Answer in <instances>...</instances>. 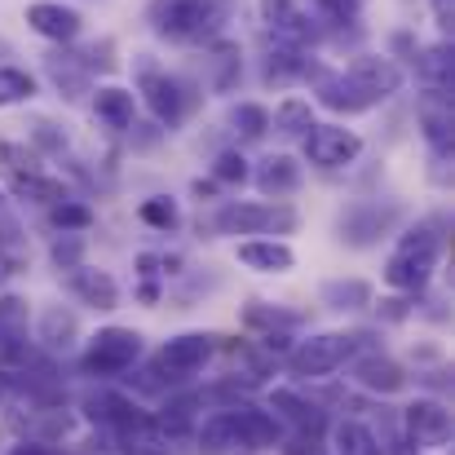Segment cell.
<instances>
[{
  "label": "cell",
  "mask_w": 455,
  "mask_h": 455,
  "mask_svg": "<svg viewBox=\"0 0 455 455\" xmlns=\"http://www.w3.org/2000/svg\"><path fill=\"white\" fill-rule=\"evenodd\" d=\"M451 49L447 44H434V49H425L420 58H416V76L425 80V89H451Z\"/></svg>",
  "instance_id": "cell-24"
},
{
  "label": "cell",
  "mask_w": 455,
  "mask_h": 455,
  "mask_svg": "<svg viewBox=\"0 0 455 455\" xmlns=\"http://www.w3.org/2000/svg\"><path fill=\"white\" fill-rule=\"evenodd\" d=\"M438 252H443L438 221H425V226L407 230L403 243L394 248V257L385 261V283H389V288H403V292L425 288L429 275H434V266H438Z\"/></svg>",
  "instance_id": "cell-1"
},
{
  "label": "cell",
  "mask_w": 455,
  "mask_h": 455,
  "mask_svg": "<svg viewBox=\"0 0 455 455\" xmlns=\"http://www.w3.org/2000/svg\"><path fill=\"white\" fill-rule=\"evenodd\" d=\"M305 71H309V62L301 58V49L275 44V53H270V62H266V80H297Z\"/></svg>",
  "instance_id": "cell-30"
},
{
  "label": "cell",
  "mask_w": 455,
  "mask_h": 455,
  "mask_svg": "<svg viewBox=\"0 0 455 455\" xmlns=\"http://www.w3.org/2000/svg\"><path fill=\"white\" fill-rule=\"evenodd\" d=\"M208 354H212V336H204V331H186V336H177V340L164 345V354H159V371H168V380H186L190 371H199V367L208 363Z\"/></svg>",
  "instance_id": "cell-9"
},
{
  "label": "cell",
  "mask_w": 455,
  "mask_h": 455,
  "mask_svg": "<svg viewBox=\"0 0 455 455\" xmlns=\"http://www.w3.org/2000/svg\"><path fill=\"white\" fill-rule=\"evenodd\" d=\"M336 455H380V447L367 425L345 420V425H336Z\"/></svg>",
  "instance_id": "cell-29"
},
{
  "label": "cell",
  "mask_w": 455,
  "mask_h": 455,
  "mask_svg": "<svg viewBox=\"0 0 455 455\" xmlns=\"http://www.w3.org/2000/svg\"><path fill=\"white\" fill-rule=\"evenodd\" d=\"M147 18L164 40L199 44L221 27V4L217 0H151Z\"/></svg>",
  "instance_id": "cell-2"
},
{
  "label": "cell",
  "mask_w": 455,
  "mask_h": 455,
  "mask_svg": "<svg viewBox=\"0 0 455 455\" xmlns=\"http://www.w3.org/2000/svg\"><path fill=\"white\" fill-rule=\"evenodd\" d=\"M358 349V336H345V331H323V336H309L292 349V371L297 376H327L336 367H345V358Z\"/></svg>",
  "instance_id": "cell-5"
},
{
  "label": "cell",
  "mask_w": 455,
  "mask_h": 455,
  "mask_svg": "<svg viewBox=\"0 0 455 455\" xmlns=\"http://www.w3.org/2000/svg\"><path fill=\"white\" fill-rule=\"evenodd\" d=\"M142 354V336L133 327H102L84 354V371L89 376H120L138 363Z\"/></svg>",
  "instance_id": "cell-4"
},
{
  "label": "cell",
  "mask_w": 455,
  "mask_h": 455,
  "mask_svg": "<svg viewBox=\"0 0 455 455\" xmlns=\"http://www.w3.org/2000/svg\"><path fill=\"white\" fill-rule=\"evenodd\" d=\"M155 266H159V257H138V270H142V279H151V275H159Z\"/></svg>",
  "instance_id": "cell-44"
},
{
  "label": "cell",
  "mask_w": 455,
  "mask_h": 455,
  "mask_svg": "<svg viewBox=\"0 0 455 455\" xmlns=\"http://www.w3.org/2000/svg\"><path fill=\"white\" fill-rule=\"evenodd\" d=\"M13 455H49L44 447H36V443H22V447H13Z\"/></svg>",
  "instance_id": "cell-45"
},
{
  "label": "cell",
  "mask_w": 455,
  "mask_h": 455,
  "mask_svg": "<svg viewBox=\"0 0 455 455\" xmlns=\"http://www.w3.org/2000/svg\"><path fill=\"white\" fill-rule=\"evenodd\" d=\"M434 13H438V27H443V31L455 27V0H434Z\"/></svg>",
  "instance_id": "cell-43"
},
{
  "label": "cell",
  "mask_w": 455,
  "mask_h": 455,
  "mask_svg": "<svg viewBox=\"0 0 455 455\" xmlns=\"http://www.w3.org/2000/svg\"><path fill=\"white\" fill-rule=\"evenodd\" d=\"M71 288H76V297H84L93 309H116V305H120V288H116V279H111L107 270H84V266H76V270H71Z\"/></svg>",
  "instance_id": "cell-19"
},
{
  "label": "cell",
  "mask_w": 455,
  "mask_h": 455,
  "mask_svg": "<svg viewBox=\"0 0 455 455\" xmlns=\"http://www.w3.org/2000/svg\"><path fill=\"white\" fill-rule=\"evenodd\" d=\"M354 380L363 389H371V394H398L407 385V371L394 358H385V354H367V358L354 363Z\"/></svg>",
  "instance_id": "cell-16"
},
{
  "label": "cell",
  "mask_w": 455,
  "mask_h": 455,
  "mask_svg": "<svg viewBox=\"0 0 455 455\" xmlns=\"http://www.w3.org/2000/svg\"><path fill=\"white\" fill-rule=\"evenodd\" d=\"M275 129H279L283 138H305V133L314 129V111H309V102L288 98V102L275 111Z\"/></svg>",
  "instance_id": "cell-27"
},
{
  "label": "cell",
  "mask_w": 455,
  "mask_h": 455,
  "mask_svg": "<svg viewBox=\"0 0 455 455\" xmlns=\"http://www.w3.org/2000/svg\"><path fill=\"white\" fill-rule=\"evenodd\" d=\"M323 301L331 309H363L371 305V288L363 279H336V283H323Z\"/></svg>",
  "instance_id": "cell-26"
},
{
  "label": "cell",
  "mask_w": 455,
  "mask_h": 455,
  "mask_svg": "<svg viewBox=\"0 0 455 455\" xmlns=\"http://www.w3.org/2000/svg\"><path fill=\"white\" fill-rule=\"evenodd\" d=\"M0 208H4V199H0Z\"/></svg>",
  "instance_id": "cell-47"
},
{
  "label": "cell",
  "mask_w": 455,
  "mask_h": 455,
  "mask_svg": "<svg viewBox=\"0 0 455 455\" xmlns=\"http://www.w3.org/2000/svg\"><path fill=\"white\" fill-rule=\"evenodd\" d=\"M345 80L354 84V93L363 98V107H376V102H385V98L398 93L403 71H398L389 58H358V62L345 71Z\"/></svg>",
  "instance_id": "cell-8"
},
{
  "label": "cell",
  "mask_w": 455,
  "mask_h": 455,
  "mask_svg": "<svg viewBox=\"0 0 455 455\" xmlns=\"http://www.w3.org/2000/svg\"><path fill=\"white\" fill-rule=\"evenodd\" d=\"M49 76H53V84H58L67 98H76V93L84 89V80H89V67H84L76 53H53V58H49Z\"/></svg>",
  "instance_id": "cell-25"
},
{
  "label": "cell",
  "mask_w": 455,
  "mask_h": 455,
  "mask_svg": "<svg viewBox=\"0 0 455 455\" xmlns=\"http://www.w3.org/2000/svg\"><path fill=\"white\" fill-rule=\"evenodd\" d=\"M27 22H31L40 36L58 40V44H67V40H76V36H80V13H76L71 4L36 0V4H27Z\"/></svg>",
  "instance_id": "cell-13"
},
{
  "label": "cell",
  "mask_w": 455,
  "mask_h": 455,
  "mask_svg": "<svg viewBox=\"0 0 455 455\" xmlns=\"http://www.w3.org/2000/svg\"><path fill=\"white\" fill-rule=\"evenodd\" d=\"M142 221L155 226V230H177L181 226V212H177L172 199H147L142 204Z\"/></svg>",
  "instance_id": "cell-36"
},
{
  "label": "cell",
  "mask_w": 455,
  "mask_h": 455,
  "mask_svg": "<svg viewBox=\"0 0 455 455\" xmlns=\"http://www.w3.org/2000/svg\"><path fill=\"white\" fill-rule=\"evenodd\" d=\"M40 340L67 349V345L76 340V314H71V309H58V305L44 309V314H40Z\"/></svg>",
  "instance_id": "cell-28"
},
{
  "label": "cell",
  "mask_w": 455,
  "mask_h": 455,
  "mask_svg": "<svg viewBox=\"0 0 455 455\" xmlns=\"http://www.w3.org/2000/svg\"><path fill=\"white\" fill-rule=\"evenodd\" d=\"M89 221H93V212H89L84 204H67V199L53 204V226H58V230H84Z\"/></svg>",
  "instance_id": "cell-40"
},
{
  "label": "cell",
  "mask_w": 455,
  "mask_h": 455,
  "mask_svg": "<svg viewBox=\"0 0 455 455\" xmlns=\"http://www.w3.org/2000/svg\"><path fill=\"white\" fill-rule=\"evenodd\" d=\"M199 447H204V455H230V451H243V438H239L235 411H221V416L204 420V429H199Z\"/></svg>",
  "instance_id": "cell-20"
},
{
  "label": "cell",
  "mask_w": 455,
  "mask_h": 455,
  "mask_svg": "<svg viewBox=\"0 0 455 455\" xmlns=\"http://www.w3.org/2000/svg\"><path fill=\"white\" fill-rule=\"evenodd\" d=\"M261 13H266V22H270V31H275L279 44L301 49V44L314 40V22L297 9V0H261Z\"/></svg>",
  "instance_id": "cell-12"
},
{
  "label": "cell",
  "mask_w": 455,
  "mask_h": 455,
  "mask_svg": "<svg viewBox=\"0 0 455 455\" xmlns=\"http://www.w3.org/2000/svg\"><path fill=\"white\" fill-rule=\"evenodd\" d=\"M235 425H239L243 451H270V447H279V420H275L270 411L235 407Z\"/></svg>",
  "instance_id": "cell-17"
},
{
  "label": "cell",
  "mask_w": 455,
  "mask_h": 455,
  "mask_svg": "<svg viewBox=\"0 0 455 455\" xmlns=\"http://www.w3.org/2000/svg\"><path fill=\"white\" fill-rule=\"evenodd\" d=\"M80 261H84V239L71 235V230H62V239L53 243V266L58 270H76Z\"/></svg>",
  "instance_id": "cell-38"
},
{
  "label": "cell",
  "mask_w": 455,
  "mask_h": 455,
  "mask_svg": "<svg viewBox=\"0 0 455 455\" xmlns=\"http://www.w3.org/2000/svg\"><path fill=\"white\" fill-rule=\"evenodd\" d=\"M93 111H98V120H107L111 129H133V93L129 89H98L93 93Z\"/></svg>",
  "instance_id": "cell-22"
},
{
  "label": "cell",
  "mask_w": 455,
  "mask_h": 455,
  "mask_svg": "<svg viewBox=\"0 0 455 455\" xmlns=\"http://www.w3.org/2000/svg\"><path fill=\"white\" fill-rule=\"evenodd\" d=\"M420 124H425V138L438 151H451V89H425Z\"/></svg>",
  "instance_id": "cell-14"
},
{
  "label": "cell",
  "mask_w": 455,
  "mask_h": 455,
  "mask_svg": "<svg viewBox=\"0 0 455 455\" xmlns=\"http://www.w3.org/2000/svg\"><path fill=\"white\" fill-rule=\"evenodd\" d=\"M142 98H147V107H151V116L159 120V124H177L181 116H186V89L172 80V76H164V71H142Z\"/></svg>",
  "instance_id": "cell-10"
},
{
  "label": "cell",
  "mask_w": 455,
  "mask_h": 455,
  "mask_svg": "<svg viewBox=\"0 0 455 455\" xmlns=\"http://www.w3.org/2000/svg\"><path fill=\"white\" fill-rule=\"evenodd\" d=\"M212 226L221 235H292L297 230V212L292 208H275V204H226Z\"/></svg>",
  "instance_id": "cell-3"
},
{
  "label": "cell",
  "mask_w": 455,
  "mask_h": 455,
  "mask_svg": "<svg viewBox=\"0 0 455 455\" xmlns=\"http://www.w3.org/2000/svg\"><path fill=\"white\" fill-rule=\"evenodd\" d=\"M195 407H199V398H172V403L164 407V416H155V425L164 429V438L186 434V429L195 425Z\"/></svg>",
  "instance_id": "cell-32"
},
{
  "label": "cell",
  "mask_w": 455,
  "mask_h": 455,
  "mask_svg": "<svg viewBox=\"0 0 455 455\" xmlns=\"http://www.w3.org/2000/svg\"><path fill=\"white\" fill-rule=\"evenodd\" d=\"M212 177H217V181H226V186H243V181H248V159H243L239 151L217 155V164H212Z\"/></svg>",
  "instance_id": "cell-37"
},
{
  "label": "cell",
  "mask_w": 455,
  "mask_h": 455,
  "mask_svg": "<svg viewBox=\"0 0 455 455\" xmlns=\"http://www.w3.org/2000/svg\"><path fill=\"white\" fill-rule=\"evenodd\" d=\"M0 331H9V336H22L27 331V301L0 297Z\"/></svg>",
  "instance_id": "cell-41"
},
{
  "label": "cell",
  "mask_w": 455,
  "mask_h": 455,
  "mask_svg": "<svg viewBox=\"0 0 455 455\" xmlns=\"http://www.w3.org/2000/svg\"><path fill=\"white\" fill-rule=\"evenodd\" d=\"M301 186V164L292 155H270L261 168H257V190L261 195H292Z\"/></svg>",
  "instance_id": "cell-18"
},
{
  "label": "cell",
  "mask_w": 455,
  "mask_h": 455,
  "mask_svg": "<svg viewBox=\"0 0 455 455\" xmlns=\"http://www.w3.org/2000/svg\"><path fill=\"white\" fill-rule=\"evenodd\" d=\"M36 93V80L18 67H0V107H13V102H27Z\"/></svg>",
  "instance_id": "cell-34"
},
{
  "label": "cell",
  "mask_w": 455,
  "mask_h": 455,
  "mask_svg": "<svg viewBox=\"0 0 455 455\" xmlns=\"http://www.w3.org/2000/svg\"><path fill=\"white\" fill-rule=\"evenodd\" d=\"M120 443H124V455H168V438L155 425V416H142V420L124 425L120 429Z\"/></svg>",
  "instance_id": "cell-21"
},
{
  "label": "cell",
  "mask_w": 455,
  "mask_h": 455,
  "mask_svg": "<svg viewBox=\"0 0 455 455\" xmlns=\"http://www.w3.org/2000/svg\"><path fill=\"white\" fill-rule=\"evenodd\" d=\"M239 261L248 270H261V275H288L297 266L292 248L279 243V239H248V243H239Z\"/></svg>",
  "instance_id": "cell-15"
},
{
  "label": "cell",
  "mask_w": 455,
  "mask_h": 455,
  "mask_svg": "<svg viewBox=\"0 0 455 455\" xmlns=\"http://www.w3.org/2000/svg\"><path fill=\"white\" fill-rule=\"evenodd\" d=\"M89 416H93V420H102V425L124 429V425L142 420L147 411H138V407H133L124 394H93V398H89Z\"/></svg>",
  "instance_id": "cell-23"
},
{
  "label": "cell",
  "mask_w": 455,
  "mask_h": 455,
  "mask_svg": "<svg viewBox=\"0 0 455 455\" xmlns=\"http://www.w3.org/2000/svg\"><path fill=\"white\" fill-rule=\"evenodd\" d=\"M363 151V138L354 129H340V124H314L305 133V159L318 164V168H345L354 164Z\"/></svg>",
  "instance_id": "cell-6"
},
{
  "label": "cell",
  "mask_w": 455,
  "mask_h": 455,
  "mask_svg": "<svg viewBox=\"0 0 455 455\" xmlns=\"http://www.w3.org/2000/svg\"><path fill=\"white\" fill-rule=\"evenodd\" d=\"M235 129H239L243 138H266V129H270V111L257 107V102H243V107H235Z\"/></svg>",
  "instance_id": "cell-35"
},
{
  "label": "cell",
  "mask_w": 455,
  "mask_h": 455,
  "mask_svg": "<svg viewBox=\"0 0 455 455\" xmlns=\"http://www.w3.org/2000/svg\"><path fill=\"white\" fill-rule=\"evenodd\" d=\"M331 22H354L358 18V9H363V0H314Z\"/></svg>",
  "instance_id": "cell-42"
},
{
  "label": "cell",
  "mask_w": 455,
  "mask_h": 455,
  "mask_svg": "<svg viewBox=\"0 0 455 455\" xmlns=\"http://www.w3.org/2000/svg\"><path fill=\"white\" fill-rule=\"evenodd\" d=\"M407 434L416 447H443L451 438V411L434 398H420L407 407Z\"/></svg>",
  "instance_id": "cell-11"
},
{
  "label": "cell",
  "mask_w": 455,
  "mask_h": 455,
  "mask_svg": "<svg viewBox=\"0 0 455 455\" xmlns=\"http://www.w3.org/2000/svg\"><path fill=\"white\" fill-rule=\"evenodd\" d=\"M4 275H9V261H4V257H0V279H4Z\"/></svg>",
  "instance_id": "cell-46"
},
{
  "label": "cell",
  "mask_w": 455,
  "mask_h": 455,
  "mask_svg": "<svg viewBox=\"0 0 455 455\" xmlns=\"http://www.w3.org/2000/svg\"><path fill=\"white\" fill-rule=\"evenodd\" d=\"M13 195L36 199V204H58V199H67L62 186H58L53 177H40V172H22V177H13Z\"/></svg>",
  "instance_id": "cell-31"
},
{
  "label": "cell",
  "mask_w": 455,
  "mask_h": 455,
  "mask_svg": "<svg viewBox=\"0 0 455 455\" xmlns=\"http://www.w3.org/2000/svg\"><path fill=\"white\" fill-rule=\"evenodd\" d=\"M0 164H4L13 177H22V172H40V159H36V151L13 147V142H0Z\"/></svg>",
  "instance_id": "cell-39"
},
{
  "label": "cell",
  "mask_w": 455,
  "mask_h": 455,
  "mask_svg": "<svg viewBox=\"0 0 455 455\" xmlns=\"http://www.w3.org/2000/svg\"><path fill=\"white\" fill-rule=\"evenodd\" d=\"M275 407H279L288 420H297L301 429H309V434H318V429H323V411H314L305 398L288 394V389H279V394H275Z\"/></svg>",
  "instance_id": "cell-33"
},
{
  "label": "cell",
  "mask_w": 455,
  "mask_h": 455,
  "mask_svg": "<svg viewBox=\"0 0 455 455\" xmlns=\"http://www.w3.org/2000/svg\"><path fill=\"white\" fill-rule=\"evenodd\" d=\"M403 208L398 204H354L345 217H340V239L354 243V248H367L376 239H385L394 226H398Z\"/></svg>",
  "instance_id": "cell-7"
}]
</instances>
